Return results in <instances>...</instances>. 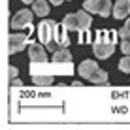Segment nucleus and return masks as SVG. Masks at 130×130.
Wrapping results in <instances>:
<instances>
[{
  "label": "nucleus",
  "instance_id": "1",
  "mask_svg": "<svg viewBox=\"0 0 130 130\" xmlns=\"http://www.w3.org/2000/svg\"><path fill=\"white\" fill-rule=\"evenodd\" d=\"M92 23V17L85 11H77V13H70L62 19V26L66 30H83V28H89Z\"/></svg>",
  "mask_w": 130,
  "mask_h": 130
},
{
  "label": "nucleus",
  "instance_id": "2",
  "mask_svg": "<svg viewBox=\"0 0 130 130\" xmlns=\"http://www.w3.org/2000/svg\"><path fill=\"white\" fill-rule=\"evenodd\" d=\"M83 8L89 13H98L102 17H107L111 13V0H85Z\"/></svg>",
  "mask_w": 130,
  "mask_h": 130
},
{
  "label": "nucleus",
  "instance_id": "3",
  "mask_svg": "<svg viewBox=\"0 0 130 130\" xmlns=\"http://www.w3.org/2000/svg\"><path fill=\"white\" fill-rule=\"evenodd\" d=\"M57 30H59V26H57L55 21H42L38 26V36H40V42L42 43H47L53 42L57 36Z\"/></svg>",
  "mask_w": 130,
  "mask_h": 130
},
{
  "label": "nucleus",
  "instance_id": "4",
  "mask_svg": "<svg viewBox=\"0 0 130 130\" xmlns=\"http://www.w3.org/2000/svg\"><path fill=\"white\" fill-rule=\"evenodd\" d=\"M32 19H34V11H30V10H21V11H17L15 15H13V19H11V28L13 30H19V28H23V26H28L30 23H32Z\"/></svg>",
  "mask_w": 130,
  "mask_h": 130
},
{
  "label": "nucleus",
  "instance_id": "5",
  "mask_svg": "<svg viewBox=\"0 0 130 130\" xmlns=\"http://www.w3.org/2000/svg\"><path fill=\"white\" fill-rule=\"evenodd\" d=\"M92 51H94L96 59H107V57L113 55L115 45H113V42H98L92 45Z\"/></svg>",
  "mask_w": 130,
  "mask_h": 130
},
{
  "label": "nucleus",
  "instance_id": "6",
  "mask_svg": "<svg viewBox=\"0 0 130 130\" xmlns=\"http://www.w3.org/2000/svg\"><path fill=\"white\" fill-rule=\"evenodd\" d=\"M79 75L85 79H89L91 81V77L94 75V72L98 70V64H96V60H92V59H87V60H83L81 64H79Z\"/></svg>",
  "mask_w": 130,
  "mask_h": 130
},
{
  "label": "nucleus",
  "instance_id": "7",
  "mask_svg": "<svg viewBox=\"0 0 130 130\" xmlns=\"http://www.w3.org/2000/svg\"><path fill=\"white\" fill-rule=\"evenodd\" d=\"M28 57L32 62H45L47 57H45V51H43V47L40 45V43H28Z\"/></svg>",
  "mask_w": 130,
  "mask_h": 130
},
{
  "label": "nucleus",
  "instance_id": "8",
  "mask_svg": "<svg viewBox=\"0 0 130 130\" xmlns=\"http://www.w3.org/2000/svg\"><path fill=\"white\" fill-rule=\"evenodd\" d=\"M26 42H28V38H26V34H10V53L21 51V49H25Z\"/></svg>",
  "mask_w": 130,
  "mask_h": 130
},
{
  "label": "nucleus",
  "instance_id": "9",
  "mask_svg": "<svg viewBox=\"0 0 130 130\" xmlns=\"http://www.w3.org/2000/svg\"><path fill=\"white\" fill-rule=\"evenodd\" d=\"M130 13V0H117L113 6V17L115 19H126Z\"/></svg>",
  "mask_w": 130,
  "mask_h": 130
},
{
  "label": "nucleus",
  "instance_id": "10",
  "mask_svg": "<svg viewBox=\"0 0 130 130\" xmlns=\"http://www.w3.org/2000/svg\"><path fill=\"white\" fill-rule=\"evenodd\" d=\"M70 60H72V55H70V51L66 47H60V49H57V51L53 53V62H57V64L70 62Z\"/></svg>",
  "mask_w": 130,
  "mask_h": 130
},
{
  "label": "nucleus",
  "instance_id": "11",
  "mask_svg": "<svg viewBox=\"0 0 130 130\" xmlns=\"http://www.w3.org/2000/svg\"><path fill=\"white\" fill-rule=\"evenodd\" d=\"M32 11H34L38 17H45L47 13H49V4H47V0H36V2L32 4Z\"/></svg>",
  "mask_w": 130,
  "mask_h": 130
},
{
  "label": "nucleus",
  "instance_id": "12",
  "mask_svg": "<svg viewBox=\"0 0 130 130\" xmlns=\"http://www.w3.org/2000/svg\"><path fill=\"white\" fill-rule=\"evenodd\" d=\"M32 81L36 85H40V87H47V85L53 83V75H43V74H36L32 77Z\"/></svg>",
  "mask_w": 130,
  "mask_h": 130
},
{
  "label": "nucleus",
  "instance_id": "13",
  "mask_svg": "<svg viewBox=\"0 0 130 130\" xmlns=\"http://www.w3.org/2000/svg\"><path fill=\"white\" fill-rule=\"evenodd\" d=\"M91 83H96V85H106L107 83V74L104 70H100L98 68L96 72H94V75L91 77Z\"/></svg>",
  "mask_w": 130,
  "mask_h": 130
},
{
  "label": "nucleus",
  "instance_id": "14",
  "mask_svg": "<svg viewBox=\"0 0 130 130\" xmlns=\"http://www.w3.org/2000/svg\"><path fill=\"white\" fill-rule=\"evenodd\" d=\"M55 40H57V43H59L60 47H68L70 40H68V36H66V28H64V26L57 30V36H55Z\"/></svg>",
  "mask_w": 130,
  "mask_h": 130
},
{
  "label": "nucleus",
  "instance_id": "15",
  "mask_svg": "<svg viewBox=\"0 0 130 130\" xmlns=\"http://www.w3.org/2000/svg\"><path fill=\"white\" fill-rule=\"evenodd\" d=\"M119 70L124 72V74H130V55H124V59H121Z\"/></svg>",
  "mask_w": 130,
  "mask_h": 130
},
{
  "label": "nucleus",
  "instance_id": "16",
  "mask_svg": "<svg viewBox=\"0 0 130 130\" xmlns=\"http://www.w3.org/2000/svg\"><path fill=\"white\" fill-rule=\"evenodd\" d=\"M119 36L121 38H130V17L126 19V23H124V26L119 30Z\"/></svg>",
  "mask_w": 130,
  "mask_h": 130
},
{
  "label": "nucleus",
  "instance_id": "17",
  "mask_svg": "<svg viewBox=\"0 0 130 130\" xmlns=\"http://www.w3.org/2000/svg\"><path fill=\"white\" fill-rule=\"evenodd\" d=\"M121 51L124 55H130V38H121Z\"/></svg>",
  "mask_w": 130,
  "mask_h": 130
},
{
  "label": "nucleus",
  "instance_id": "18",
  "mask_svg": "<svg viewBox=\"0 0 130 130\" xmlns=\"http://www.w3.org/2000/svg\"><path fill=\"white\" fill-rule=\"evenodd\" d=\"M17 74H19V72H17L15 66H10V77H11V79H15V77H17Z\"/></svg>",
  "mask_w": 130,
  "mask_h": 130
},
{
  "label": "nucleus",
  "instance_id": "19",
  "mask_svg": "<svg viewBox=\"0 0 130 130\" xmlns=\"http://www.w3.org/2000/svg\"><path fill=\"white\" fill-rule=\"evenodd\" d=\"M11 85H13V87H23V81H21V79H13Z\"/></svg>",
  "mask_w": 130,
  "mask_h": 130
},
{
  "label": "nucleus",
  "instance_id": "20",
  "mask_svg": "<svg viewBox=\"0 0 130 130\" xmlns=\"http://www.w3.org/2000/svg\"><path fill=\"white\" fill-rule=\"evenodd\" d=\"M49 2H51V4H53V6H60V4H62V2H64V0H49Z\"/></svg>",
  "mask_w": 130,
  "mask_h": 130
},
{
  "label": "nucleus",
  "instance_id": "21",
  "mask_svg": "<svg viewBox=\"0 0 130 130\" xmlns=\"http://www.w3.org/2000/svg\"><path fill=\"white\" fill-rule=\"evenodd\" d=\"M23 2H25V4H34L36 0H23Z\"/></svg>",
  "mask_w": 130,
  "mask_h": 130
}]
</instances>
